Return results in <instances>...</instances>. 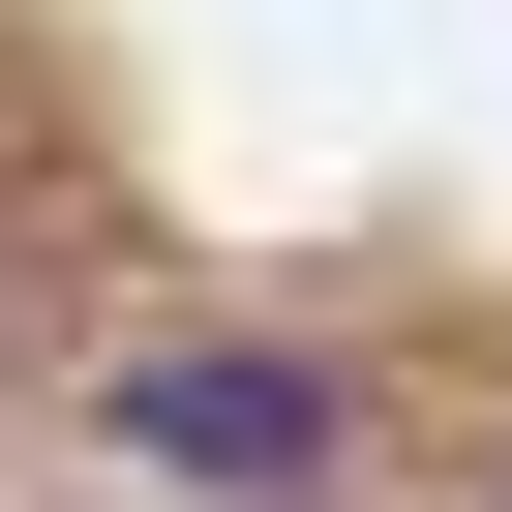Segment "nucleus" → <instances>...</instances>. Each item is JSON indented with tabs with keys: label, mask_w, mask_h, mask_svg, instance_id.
I'll list each match as a JSON object with an SVG mask.
<instances>
[{
	"label": "nucleus",
	"mask_w": 512,
	"mask_h": 512,
	"mask_svg": "<svg viewBox=\"0 0 512 512\" xmlns=\"http://www.w3.org/2000/svg\"><path fill=\"white\" fill-rule=\"evenodd\" d=\"M121 452H181V482H332V362L181 332V362H121Z\"/></svg>",
	"instance_id": "1"
}]
</instances>
